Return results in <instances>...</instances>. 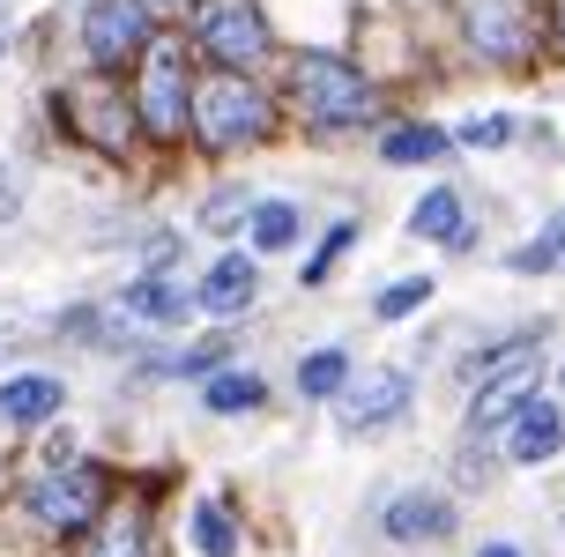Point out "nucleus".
<instances>
[{
  "label": "nucleus",
  "instance_id": "obj_1",
  "mask_svg": "<svg viewBox=\"0 0 565 557\" xmlns=\"http://www.w3.org/2000/svg\"><path fill=\"white\" fill-rule=\"evenodd\" d=\"M135 127L157 141H179L186 135V111H194V53H186V38H149L135 60Z\"/></svg>",
  "mask_w": 565,
  "mask_h": 557
},
{
  "label": "nucleus",
  "instance_id": "obj_2",
  "mask_svg": "<svg viewBox=\"0 0 565 557\" xmlns=\"http://www.w3.org/2000/svg\"><path fill=\"white\" fill-rule=\"evenodd\" d=\"M290 97L306 111L312 127H365L372 111H380V89L335 53H298L290 60Z\"/></svg>",
  "mask_w": 565,
  "mask_h": 557
},
{
  "label": "nucleus",
  "instance_id": "obj_3",
  "mask_svg": "<svg viewBox=\"0 0 565 557\" xmlns=\"http://www.w3.org/2000/svg\"><path fill=\"white\" fill-rule=\"evenodd\" d=\"M105 505H113V475L97 461H60L53 475L30 483V521L45 535H89L105 521Z\"/></svg>",
  "mask_w": 565,
  "mask_h": 557
},
{
  "label": "nucleus",
  "instance_id": "obj_4",
  "mask_svg": "<svg viewBox=\"0 0 565 557\" xmlns=\"http://www.w3.org/2000/svg\"><path fill=\"white\" fill-rule=\"evenodd\" d=\"M194 135L201 149H246V141H260L268 127H276V111H268V97H260L246 75H216V83L194 89Z\"/></svg>",
  "mask_w": 565,
  "mask_h": 557
},
{
  "label": "nucleus",
  "instance_id": "obj_5",
  "mask_svg": "<svg viewBox=\"0 0 565 557\" xmlns=\"http://www.w3.org/2000/svg\"><path fill=\"white\" fill-rule=\"evenodd\" d=\"M536 379H543V350H536V342H499V350L469 357V387H477V409H469V424H477V431L507 424L513 409L536 394Z\"/></svg>",
  "mask_w": 565,
  "mask_h": 557
},
{
  "label": "nucleus",
  "instance_id": "obj_6",
  "mask_svg": "<svg viewBox=\"0 0 565 557\" xmlns=\"http://www.w3.org/2000/svg\"><path fill=\"white\" fill-rule=\"evenodd\" d=\"M194 45L216 60V75H246L268 60V23L254 0H194Z\"/></svg>",
  "mask_w": 565,
  "mask_h": 557
},
{
  "label": "nucleus",
  "instance_id": "obj_7",
  "mask_svg": "<svg viewBox=\"0 0 565 557\" xmlns=\"http://www.w3.org/2000/svg\"><path fill=\"white\" fill-rule=\"evenodd\" d=\"M60 127L97 149V157H127V141H135V105H127V89H113L105 75H89V83L60 89Z\"/></svg>",
  "mask_w": 565,
  "mask_h": 557
},
{
  "label": "nucleus",
  "instance_id": "obj_8",
  "mask_svg": "<svg viewBox=\"0 0 565 557\" xmlns=\"http://www.w3.org/2000/svg\"><path fill=\"white\" fill-rule=\"evenodd\" d=\"M157 38V23H149V0H89L83 8V53L97 75H113V67H127V60H141V45Z\"/></svg>",
  "mask_w": 565,
  "mask_h": 557
},
{
  "label": "nucleus",
  "instance_id": "obj_9",
  "mask_svg": "<svg viewBox=\"0 0 565 557\" xmlns=\"http://www.w3.org/2000/svg\"><path fill=\"white\" fill-rule=\"evenodd\" d=\"M402 409H409V372H395V364L350 372V387L335 394V417H342V431H380V424H395Z\"/></svg>",
  "mask_w": 565,
  "mask_h": 557
},
{
  "label": "nucleus",
  "instance_id": "obj_10",
  "mask_svg": "<svg viewBox=\"0 0 565 557\" xmlns=\"http://www.w3.org/2000/svg\"><path fill=\"white\" fill-rule=\"evenodd\" d=\"M454 528H461V513H454L447 491H402V499H387V513H380V535H387V543H447Z\"/></svg>",
  "mask_w": 565,
  "mask_h": 557
},
{
  "label": "nucleus",
  "instance_id": "obj_11",
  "mask_svg": "<svg viewBox=\"0 0 565 557\" xmlns=\"http://www.w3.org/2000/svg\"><path fill=\"white\" fill-rule=\"evenodd\" d=\"M558 446H565V417H558V401H543V394H529V401L513 409L507 461H521V469H543V461H551Z\"/></svg>",
  "mask_w": 565,
  "mask_h": 557
},
{
  "label": "nucleus",
  "instance_id": "obj_12",
  "mask_svg": "<svg viewBox=\"0 0 565 557\" xmlns=\"http://www.w3.org/2000/svg\"><path fill=\"white\" fill-rule=\"evenodd\" d=\"M469 38H477V53H491V60H521L529 45H536L521 0H483L477 15H469Z\"/></svg>",
  "mask_w": 565,
  "mask_h": 557
},
{
  "label": "nucleus",
  "instance_id": "obj_13",
  "mask_svg": "<svg viewBox=\"0 0 565 557\" xmlns=\"http://www.w3.org/2000/svg\"><path fill=\"white\" fill-rule=\"evenodd\" d=\"M254 290H260V268L246 260V253H224V260H216V268L201 276L194 306H201V312H216V320H231V312L254 306Z\"/></svg>",
  "mask_w": 565,
  "mask_h": 557
},
{
  "label": "nucleus",
  "instance_id": "obj_14",
  "mask_svg": "<svg viewBox=\"0 0 565 557\" xmlns=\"http://www.w3.org/2000/svg\"><path fill=\"white\" fill-rule=\"evenodd\" d=\"M60 401H67V387L45 379V372H15V379H0V424H15V431L60 417Z\"/></svg>",
  "mask_w": 565,
  "mask_h": 557
},
{
  "label": "nucleus",
  "instance_id": "obj_15",
  "mask_svg": "<svg viewBox=\"0 0 565 557\" xmlns=\"http://www.w3.org/2000/svg\"><path fill=\"white\" fill-rule=\"evenodd\" d=\"M119 306L135 312V320L179 328V320L194 312V290H186V282H171V276H141V282H127V298H119Z\"/></svg>",
  "mask_w": 565,
  "mask_h": 557
},
{
  "label": "nucleus",
  "instance_id": "obj_16",
  "mask_svg": "<svg viewBox=\"0 0 565 557\" xmlns=\"http://www.w3.org/2000/svg\"><path fill=\"white\" fill-rule=\"evenodd\" d=\"M409 231H417V238H439V246H454V253H469V216H461V194H454V186H431V194L409 208Z\"/></svg>",
  "mask_w": 565,
  "mask_h": 557
},
{
  "label": "nucleus",
  "instance_id": "obj_17",
  "mask_svg": "<svg viewBox=\"0 0 565 557\" xmlns=\"http://www.w3.org/2000/svg\"><path fill=\"white\" fill-rule=\"evenodd\" d=\"M75 557H149V521L141 513H105L89 535H75Z\"/></svg>",
  "mask_w": 565,
  "mask_h": 557
},
{
  "label": "nucleus",
  "instance_id": "obj_18",
  "mask_svg": "<svg viewBox=\"0 0 565 557\" xmlns=\"http://www.w3.org/2000/svg\"><path fill=\"white\" fill-rule=\"evenodd\" d=\"M194 550H201V557H238V550H246L238 513H231L224 499H201V505H194Z\"/></svg>",
  "mask_w": 565,
  "mask_h": 557
},
{
  "label": "nucleus",
  "instance_id": "obj_19",
  "mask_svg": "<svg viewBox=\"0 0 565 557\" xmlns=\"http://www.w3.org/2000/svg\"><path fill=\"white\" fill-rule=\"evenodd\" d=\"M439 157H447V135H439V127H387V135H380V164H439Z\"/></svg>",
  "mask_w": 565,
  "mask_h": 557
},
{
  "label": "nucleus",
  "instance_id": "obj_20",
  "mask_svg": "<svg viewBox=\"0 0 565 557\" xmlns=\"http://www.w3.org/2000/svg\"><path fill=\"white\" fill-rule=\"evenodd\" d=\"M201 401H209L216 417H254L260 401H268V387H260V372H216V379L201 387Z\"/></svg>",
  "mask_w": 565,
  "mask_h": 557
},
{
  "label": "nucleus",
  "instance_id": "obj_21",
  "mask_svg": "<svg viewBox=\"0 0 565 557\" xmlns=\"http://www.w3.org/2000/svg\"><path fill=\"white\" fill-rule=\"evenodd\" d=\"M342 387H350V350H335V342L298 364V394H306V401H335Z\"/></svg>",
  "mask_w": 565,
  "mask_h": 557
},
{
  "label": "nucleus",
  "instance_id": "obj_22",
  "mask_svg": "<svg viewBox=\"0 0 565 557\" xmlns=\"http://www.w3.org/2000/svg\"><path fill=\"white\" fill-rule=\"evenodd\" d=\"M246 223H254V246L260 253H282L290 238H298V208H290V201H254Z\"/></svg>",
  "mask_w": 565,
  "mask_h": 557
},
{
  "label": "nucleus",
  "instance_id": "obj_23",
  "mask_svg": "<svg viewBox=\"0 0 565 557\" xmlns=\"http://www.w3.org/2000/svg\"><path fill=\"white\" fill-rule=\"evenodd\" d=\"M558 260H565V208L543 223L529 246H513V268H521V276H536V268H558Z\"/></svg>",
  "mask_w": 565,
  "mask_h": 557
},
{
  "label": "nucleus",
  "instance_id": "obj_24",
  "mask_svg": "<svg viewBox=\"0 0 565 557\" xmlns=\"http://www.w3.org/2000/svg\"><path fill=\"white\" fill-rule=\"evenodd\" d=\"M424 298H431V276H402V282H387V290H380V320H409Z\"/></svg>",
  "mask_w": 565,
  "mask_h": 557
},
{
  "label": "nucleus",
  "instance_id": "obj_25",
  "mask_svg": "<svg viewBox=\"0 0 565 557\" xmlns=\"http://www.w3.org/2000/svg\"><path fill=\"white\" fill-rule=\"evenodd\" d=\"M224 357H231V334H209V342H194V350H179L164 372H179V379H186V372H216Z\"/></svg>",
  "mask_w": 565,
  "mask_h": 557
},
{
  "label": "nucleus",
  "instance_id": "obj_26",
  "mask_svg": "<svg viewBox=\"0 0 565 557\" xmlns=\"http://www.w3.org/2000/svg\"><path fill=\"white\" fill-rule=\"evenodd\" d=\"M350 238H358V223H335V231L320 238V253H312V260H306V282H328V268H335V260H342V246H350Z\"/></svg>",
  "mask_w": 565,
  "mask_h": 557
},
{
  "label": "nucleus",
  "instance_id": "obj_27",
  "mask_svg": "<svg viewBox=\"0 0 565 557\" xmlns=\"http://www.w3.org/2000/svg\"><path fill=\"white\" fill-rule=\"evenodd\" d=\"M246 208H254L246 194H216L209 208H201V223H209V231H231V216H246Z\"/></svg>",
  "mask_w": 565,
  "mask_h": 557
},
{
  "label": "nucleus",
  "instance_id": "obj_28",
  "mask_svg": "<svg viewBox=\"0 0 565 557\" xmlns=\"http://www.w3.org/2000/svg\"><path fill=\"white\" fill-rule=\"evenodd\" d=\"M507 135H513L507 119H469V127H461V141H477V149L483 141H507Z\"/></svg>",
  "mask_w": 565,
  "mask_h": 557
},
{
  "label": "nucleus",
  "instance_id": "obj_29",
  "mask_svg": "<svg viewBox=\"0 0 565 557\" xmlns=\"http://www.w3.org/2000/svg\"><path fill=\"white\" fill-rule=\"evenodd\" d=\"M551 45L565 53V0H551Z\"/></svg>",
  "mask_w": 565,
  "mask_h": 557
},
{
  "label": "nucleus",
  "instance_id": "obj_30",
  "mask_svg": "<svg viewBox=\"0 0 565 557\" xmlns=\"http://www.w3.org/2000/svg\"><path fill=\"white\" fill-rule=\"evenodd\" d=\"M477 557H529L521 543H477Z\"/></svg>",
  "mask_w": 565,
  "mask_h": 557
},
{
  "label": "nucleus",
  "instance_id": "obj_31",
  "mask_svg": "<svg viewBox=\"0 0 565 557\" xmlns=\"http://www.w3.org/2000/svg\"><path fill=\"white\" fill-rule=\"evenodd\" d=\"M0 216H15V179H0Z\"/></svg>",
  "mask_w": 565,
  "mask_h": 557
},
{
  "label": "nucleus",
  "instance_id": "obj_32",
  "mask_svg": "<svg viewBox=\"0 0 565 557\" xmlns=\"http://www.w3.org/2000/svg\"><path fill=\"white\" fill-rule=\"evenodd\" d=\"M157 8H186V0H157Z\"/></svg>",
  "mask_w": 565,
  "mask_h": 557
},
{
  "label": "nucleus",
  "instance_id": "obj_33",
  "mask_svg": "<svg viewBox=\"0 0 565 557\" xmlns=\"http://www.w3.org/2000/svg\"><path fill=\"white\" fill-rule=\"evenodd\" d=\"M0 53H8V30H0Z\"/></svg>",
  "mask_w": 565,
  "mask_h": 557
}]
</instances>
